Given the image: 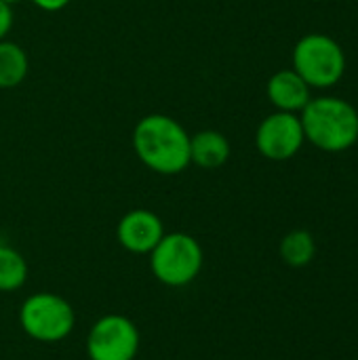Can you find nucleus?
Returning a JSON list of instances; mask_svg holds the SVG:
<instances>
[{"instance_id":"1","label":"nucleus","mask_w":358,"mask_h":360,"mask_svg":"<svg viewBox=\"0 0 358 360\" xmlns=\"http://www.w3.org/2000/svg\"><path fill=\"white\" fill-rule=\"evenodd\" d=\"M133 150L158 175H179L190 167V135L167 114H148L135 124Z\"/></svg>"},{"instance_id":"2","label":"nucleus","mask_w":358,"mask_h":360,"mask_svg":"<svg viewBox=\"0 0 358 360\" xmlns=\"http://www.w3.org/2000/svg\"><path fill=\"white\" fill-rule=\"evenodd\" d=\"M300 120L306 141L323 152L340 154L358 141L357 108L342 97H312L300 112Z\"/></svg>"},{"instance_id":"3","label":"nucleus","mask_w":358,"mask_h":360,"mask_svg":"<svg viewBox=\"0 0 358 360\" xmlns=\"http://www.w3.org/2000/svg\"><path fill=\"white\" fill-rule=\"evenodd\" d=\"M293 70L310 89H331L346 74V53L335 38L312 32L295 42Z\"/></svg>"},{"instance_id":"4","label":"nucleus","mask_w":358,"mask_h":360,"mask_svg":"<svg viewBox=\"0 0 358 360\" xmlns=\"http://www.w3.org/2000/svg\"><path fill=\"white\" fill-rule=\"evenodd\" d=\"M205 266L200 243L186 232H171L150 253L152 274L167 287L179 289L194 283Z\"/></svg>"},{"instance_id":"5","label":"nucleus","mask_w":358,"mask_h":360,"mask_svg":"<svg viewBox=\"0 0 358 360\" xmlns=\"http://www.w3.org/2000/svg\"><path fill=\"white\" fill-rule=\"evenodd\" d=\"M19 325L23 333L42 344H55L65 340L76 325V312L72 304L57 293L30 295L19 308Z\"/></svg>"},{"instance_id":"6","label":"nucleus","mask_w":358,"mask_h":360,"mask_svg":"<svg viewBox=\"0 0 358 360\" xmlns=\"http://www.w3.org/2000/svg\"><path fill=\"white\" fill-rule=\"evenodd\" d=\"M139 352V329L122 314L101 316L89 331L87 354L91 360H135Z\"/></svg>"},{"instance_id":"7","label":"nucleus","mask_w":358,"mask_h":360,"mask_svg":"<svg viewBox=\"0 0 358 360\" xmlns=\"http://www.w3.org/2000/svg\"><path fill=\"white\" fill-rule=\"evenodd\" d=\"M304 143L306 137L300 114L276 110L266 116L255 131V148L268 160H289L302 150Z\"/></svg>"},{"instance_id":"8","label":"nucleus","mask_w":358,"mask_h":360,"mask_svg":"<svg viewBox=\"0 0 358 360\" xmlns=\"http://www.w3.org/2000/svg\"><path fill=\"white\" fill-rule=\"evenodd\" d=\"M162 236V219L148 209H133L124 213L116 226V238L120 247L135 255H150Z\"/></svg>"},{"instance_id":"9","label":"nucleus","mask_w":358,"mask_h":360,"mask_svg":"<svg viewBox=\"0 0 358 360\" xmlns=\"http://www.w3.org/2000/svg\"><path fill=\"white\" fill-rule=\"evenodd\" d=\"M266 95L279 112L300 114L312 99V89L293 68H289L279 70L276 74L270 76L266 84Z\"/></svg>"},{"instance_id":"10","label":"nucleus","mask_w":358,"mask_h":360,"mask_svg":"<svg viewBox=\"0 0 358 360\" xmlns=\"http://www.w3.org/2000/svg\"><path fill=\"white\" fill-rule=\"evenodd\" d=\"M230 152V141L219 131L205 129L190 135V165L213 171L228 162Z\"/></svg>"},{"instance_id":"11","label":"nucleus","mask_w":358,"mask_h":360,"mask_svg":"<svg viewBox=\"0 0 358 360\" xmlns=\"http://www.w3.org/2000/svg\"><path fill=\"white\" fill-rule=\"evenodd\" d=\"M30 70V59L25 51L13 40H0V89L19 86Z\"/></svg>"},{"instance_id":"12","label":"nucleus","mask_w":358,"mask_h":360,"mask_svg":"<svg viewBox=\"0 0 358 360\" xmlns=\"http://www.w3.org/2000/svg\"><path fill=\"white\" fill-rule=\"evenodd\" d=\"M281 257L291 268H306L317 255L314 236L308 230H291L281 240Z\"/></svg>"},{"instance_id":"13","label":"nucleus","mask_w":358,"mask_h":360,"mask_svg":"<svg viewBox=\"0 0 358 360\" xmlns=\"http://www.w3.org/2000/svg\"><path fill=\"white\" fill-rule=\"evenodd\" d=\"M27 262L25 257L8 247L0 245V291H17L25 285L27 281Z\"/></svg>"},{"instance_id":"14","label":"nucleus","mask_w":358,"mask_h":360,"mask_svg":"<svg viewBox=\"0 0 358 360\" xmlns=\"http://www.w3.org/2000/svg\"><path fill=\"white\" fill-rule=\"evenodd\" d=\"M11 27H13V6H8L0 0V40L6 38Z\"/></svg>"},{"instance_id":"15","label":"nucleus","mask_w":358,"mask_h":360,"mask_svg":"<svg viewBox=\"0 0 358 360\" xmlns=\"http://www.w3.org/2000/svg\"><path fill=\"white\" fill-rule=\"evenodd\" d=\"M34 6H38L40 11H46V13H57V11H63L72 0H32Z\"/></svg>"},{"instance_id":"16","label":"nucleus","mask_w":358,"mask_h":360,"mask_svg":"<svg viewBox=\"0 0 358 360\" xmlns=\"http://www.w3.org/2000/svg\"><path fill=\"white\" fill-rule=\"evenodd\" d=\"M4 4H8V6H13V4H17V2H21V0H2Z\"/></svg>"}]
</instances>
